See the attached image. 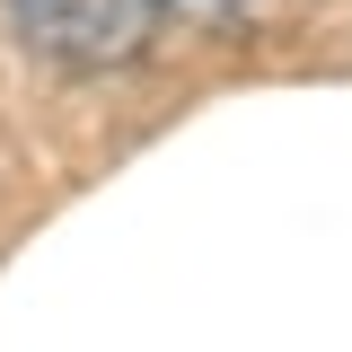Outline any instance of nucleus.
<instances>
[{
  "label": "nucleus",
  "instance_id": "f257e3e1",
  "mask_svg": "<svg viewBox=\"0 0 352 352\" xmlns=\"http://www.w3.org/2000/svg\"><path fill=\"white\" fill-rule=\"evenodd\" d=\"M9 27L27 36V53L62 71H124L150 53L159 9L150 0H9Z\"/></svg>",
  "mask_w": 352,
  "mask_h": 352
},
{
  "label": "nucleus",
  "instance_id": "f03ea898",
  "mask_svg": "<svg viewBox=\"0 0 352 352\" xmlns=\"http://www.w3.org/2000/svg\"><path fill=\"white\" fill-rule=\"evenodd\" d=\"M150 9H159V27H220V18H238V0H150Z\"/></svg>",
  "mask_w": 352,
  "mask_h": 352
}]
</instances>
